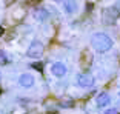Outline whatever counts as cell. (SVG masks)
<instances>
[{
	"instance_id": "7",
	"label": "cell",
	"mask_w": 120,
	"mask_h": 114,
	"mask_svg": "<svg viewBox=\"0 0 120 114\" xmlns=\"http://www.w3.org/2000/svg\"><path fill=\"white\" fill-rule=\"evenodd\" d=\"M32 17H34L35 20H39V22H46L49 19V11L46 9V8H43V6H39V8H35V9L32 11Z\"/></svg>"
},
{
	"instance_id": "1",
	"label": "cell",
	"mask_w": 120,
	"mask_h": 114,
	"mask_svg": "<svg viewBox=\"0 0 120 114\" xmlns=\"http://www.w3.org/2000/svg\"><path fill=\"white\" fill-rule=\"evenodd\" d=\"M91 46L95 53L105 54L109 49H112L114 40H112V37H109L106 32H94L91 36Z\"/></svg>"
},
{
	"instance_id": "12",
	"label": "cell",
	"mask_w": 120,
	"mask_h": 114,
	"mask_svg": "<svg viewBox=\"0 0 120 114\" xmlns=\"http://www.w3.org/2000/svg\"><path fill=\"white\" fill-rule=\"evenodd\" d=\"M117 113H119V110H117V108H108V110H106L103 114H117Z\"/></svg>"
},
{
	"instance_id": "6",
	"label": "cell",
	"mask_w": 120,
	"mask_h": 114,
	"mask_svg": "<svg viewBox=\"0 0 120 114\" xmlns=\"http://www.w3.org/2000/svg\"><path fill=\"white\" fill-rule=\"evenodd\" d=\"M19 86H22V88H32L34 86V76L32 74H28V72H23V74H20L19 76Z\"/></svg>"
},
{
	"instance_id": "8",
	"label": "cell",
	"mask_w": 120,
	"mask_h": 114,
	"mask_svg": "<svg viewBox=\"0 0 120 114\" xmlns=\"http://www.w3.org/2000/svg\"><path fill=\"white\" fill-rule=\"evenodd\" d=\"M111 96L108 93H100L99 96H97V99H95V105H97V108H106V106H109L111 105Z\"/></svg>"
},
{
	"instance_id": "13",
	"label": "cell",
	"mask_w": 120,
	"mask_h": 114,
	"mask_svg": "<svg viewBox=\"0 0 120 114\" xmlns=\"http://www.w3.org/2000/svg\"><path fill=\"white\" fill-rule=\"evenodd\" d=\"M32 68H35V69L42 71V63H40V62H35V63H32Z\"/></svg>"
},
{
	"instance_id": "3",
	"label": "cell",
	"mask_w": 120,
	"mask_h": 114,
	"mask_svg": "<svg viewBox=\"0 0 120 114\" xmlns=\"http://www.w3.org/2000/svg\"><path fill=\"white\" fill-rule=\"evenodd\" d=\"M43 53H45V45H43L40 40L34 39L31 43H29L28 51H26V56H28L29 59H39V57L43 56Z\"/></svg>"
},
{
	"instance_id": "10",
	"label": "cell",
	"mask_w": 120,
	"mask_h": 114,
	"mask_svg": "<svg viewBox=\"0 0 120 114\" xmlns=\"http://www.w3.org/2000/svg\"><path fill=\"white\" fill-rule=\"evenodd\" d=\"M9 63V59H8L6 53L3 49H0V65H8Z\"/></svg>"
},
{
	"instance_id": "15",
	"label": "cell",
	"mask_w": 120,
	"mask_h": 114,
	"mask_svg": "<svg viewBox=\"0 0 120 114\" xmlns=\"http://www.w3.org/2000/svg\"><path fill=\"white\" fill-rule=\"evenodd\" d=\"M0 80H2V76H0Z\"/></svg>"
},
{
	"instance_id": "14",
	"label": "cell",
	"mask_w": 120,
	"mask_h": 114,
	"mask_svg": "<svg viewBox=\"0 0 120 114\" xmlns=\"http://www.w3.org/2000/svg\"><path fill=\"white\" fill-rule=\"evenodd\" d=\"M3 32H5V29H3V28H2V26H0V37L3 36Z\"/></svg>"
},
{
	"instance_id": "2",
	"label": "cell",
	"mask_w": 120,
	"mask_h": 114,
	"mask_svg": "<svg viewBox=\"0 0 120 114\" xmlns=\"http://www.w3.org/2000/svg\"><path fill=\"white\" fill-rule=\"evenodd\" d=\"M119 17H120V9L117 6L105 8L103 12H102V22H103V25H106V26L114 25Z\"/></svg>"
},
{
	"instance_id": "9",
	"label": "cell",
	"mask_w": 120,
	"mask_h": 114,
	"mask_svg": "<svg viewBox=\"0 0 120 114\" xmlns=\"http://www.w3.org/2000/svg\"><path fill=\"white\" fill-rule=\"evenodd\" d=\"M62 6H63V9H65L66 14H74L75 11H77L79 5H77V2H74V0H65L63 3H62Z\"/></svg>"
},
{
	"instance_id": "11",
	"label": "cell",
	"mask_w": 120,
	"mask_h": 114,
	"mask_svg": "<svg viewBox=\"0 0 120 114\" xmlns=\"http://www.w3.org/2000/svg\"><path fill=\"white\" fill-rule=\"evenodd\" d=\"M60 106H74V100L71 99V100H65V102H62V103H60Z\"/></svg>"
},
{
	"instance_id": "4",
	"label": "cell",
	"mask_w": 120,
	"mask_h": 114,
	"mask_svg": "<svg viewBox=\"0 0 120 114\" xmlns=\"http://www.w3.org/2000/svg\"><path fill=\"white\" fill-rule=\"evenodd\" d=\"M95 83V79L91 74H79L77 76V85L83 89H89L92 88Z\"/></svg>"
},
{
	"instance_id": "5",
	"label": "cell",
	"mask_w": 120,
	"mask_h": 114,
	"mask_svg": "<svg viewBox=\"0 0 120 114\" xmlns=\"http://www.w3.org/2000/svg\"><path fill=\"white\" fill-rule=\"evenodd\" d=\"M66 65L63 63V62H54L52 65H51V72H52L54 77L57 79H63L65 76H66Z\"/></svg>"
}]
</instances>
